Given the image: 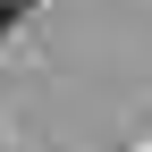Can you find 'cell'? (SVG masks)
<instances>
[{"mask_svg": "<svg viewBox=\"0 0 152 152\" xmlns=\"http://www.w3.org/2000/svg\"><path fill=\"white\" fill-rule=\"evenodd\" d=\"M17 17H26V0H0V34H9V26H17Z\"/></svg>", "mask_w": 152, "mask_h": 152, "instance_id": "obj_1", "label": "cell"}]
</instances>
